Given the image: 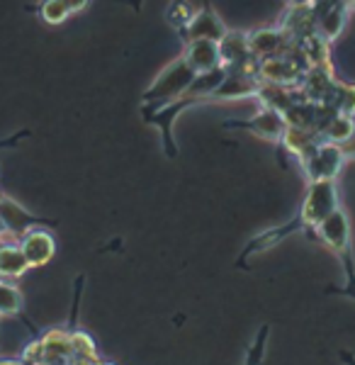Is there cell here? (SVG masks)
Listing matches in <instances>:
<instances>
[{"label":"cell","instance_id":"1","mask_svg":"<svg viewBox=\"0 0 355 365\" xmlns=\"http://www.w3.org/2000/svg\"><path fill=\"white\" fill-rule=\"evenodd\" d=\"M265 339H268V327L260 329L256 344H253V346H251V351H248L246 365H260V361H263V356H265Z\"/></svg>","mask_w":355,"mask_h":365},{"label":"cell","instance_id":"2","mask_svg":"<svg viewBox=\"0 0 355 365\" xmlns=\"http://www.w3.org/2000/svg\"><path fill=\"white\" fill-rule=\"evenodd\" d=\"M343 358H346V363H348V365H355V361H353L351 356H348V353H343Z\"/></svg>","mask_w":355,"mask_h":365}]
</instances>
